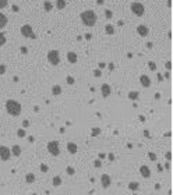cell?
<instances>
[{"instance_id": "obj_28", "label": "cell", "mask_w": 173, "mask_h": 195, "mask_svg": "<svg viewBox=\"0 0 173 195\" xmlns=\"http://www.w3.org/2000/svg\"><path fill=\"white\" fill-rule=\"evenodd\" d=\"M148 67H149L152 71H155V70H156V64H155L154 61H149V63H148Z\"/></svg>"}, {"instance_id": "obj_37", "label": "cell", "mask_w": 173, "mask_h": 195, "mask_svg": "<svg viewBox=\"0 0 173 195\" xmlns=\"http://www.w3.org/2000/svg\"><path fill=\"white\" fill-rule=\"evenodd\" d=\"M28 125H30V121H28V120H24V121H22V127H24V128H27Z\"/></svg>"}, {"instance_id": "obj_29", "label": "cell", "mask_w": 173, "mask_h": 195, "mask_svg": "<svg viewBox=\"0 0 173 195\" xmlns=\"http://www.w3.org/2000/svg\"><path fill=\"white\" fill-rule=\"evenodd\" d=\"M7 4H8V1H7V0H0V8L7 7Z\"/></svg>"}, {"instance_id": "obj_20", "label": "cell", "mask_w": 173, "mask_h": 195, "mask_svg": "<svg viewBox=\"0 0 173 195\" xmlns=\"http://www.w3.org/2000/svg\"><path fill=\"white\" fill-rule=\"evenodd\" d=\"M105 31H106V33H108V35H113V33H114V27H113V25H110V24H108V25L105 27Z\"/></svg>"}, {"instance_id": "obj_6", "label": "cell", "mask_w": 173, "mask_h": 195, "mask_svg": "<svg viewBox=\"0 0 173 195\" xmlns=\"http://www.w3.org/2000/svg\"><path fill=\"white\" fill-rule=\"evenodd\" d=\"M131 11L134 13L135 15H138V17H141L144 14V11H145V7L142 6L141 3H137V1H134L133 4H131Z\"/></svg>"}, {"instance_id": "obj_14", "label": "cell", "mask_w": 173, "mask_h": 195, "mask_svg": "<svg viewBox=\"0 0 173 195\" xmlns=\"http://www.w3.org/2000/svg\"><path fill=\"white\" fill-rule=\"evenodd\" d=\"M67 150H68L70 153H77V145H76L74 142H68V144H67Z\"/></svg>"}, {"instance_id": "obj_31", "label": "cell", "mask_w": 173, "mask_h": 195, "mask_svg": "<svg viewBox=\"0 0 173 195\" xmlns=\"http://www.w3.org/2000/svg\"><path fill=\"white\" fill-rule=\"evenodd\" d=\"M67 84H68V85H73V84H74V78L68 75V77H67Z\"/></svg>"}, {"instance_id": "obj_18", "label": "cell", "mask_w": 173, "mask_h": 195, "mask_svg": "<svg viewBox=\"0 0 173 195\" xmlns=\"http://www.w3.org/2000/svg\"><path fill=\"white\" fill-rule=\"evenodd\" d=\"M11 153H13L14 156H20V155H21V148H20L18 145H14V146L11 148Z\"/></svg>"}, {"instance_id": "obj_1", "label": "cell", "mask_w": 173, "mask_h": 195, "mask_svg": "<svg viewBox=\"0 0 173 195\" xmlns=\"http://www.w3.org/2000/svg\"><path fill=\"white\" fill-rule=\"evenodd\" d=\"M96 20H98V17H96V14H95L92 10H85V11L81 13V21H82L84 25H87V27H94Z\"/></svg>"}, {"instance_id": "obj_7", "label": "cell", "mask_w": 173, "mask_h": 195, "mask_svg": "<svg viewBox=\"0 0 173 195\" xmlns=\"http://www.w3.org/2000/svg\"><path fill=\"white\" fill-rule=\"evenodd\" d=\"M10 156H11V150L8 149L7 146H0V159L1 160H8L10 159Z\"/></svg>"}, {"instance_id": "obj_10", "label": "cell", "mask_w": 173, "mask_h": 195, "mask_svg": "<svg viewBox=\"0 0 173 195\" xmlns=\"http://www.w3.org/2000/svg\"><path fill=\"white\" fill-rule=\"evenodd\" d=\"M101 92H102V96L103 98H108L110 95V92H112V89H110V85H108V84H103L102 87H101Z\"/></svg>"}, {"instance_id": "obj_32", "label": "cell", "mask_w": 173, "mask_h": 195, "mask_svg": "<svg viewBox=\"0 0 173 195\" xmlns=\"http://www.w3.org/2000/svg\"><path fill=\"white\" fill-rule=\"evenodd\" d=\"M66 171H67V174H74V173H76V170H74L73 167H67Z\"/></svg>"}, {"instance_id": "obj_24", "label": "cell", "mask_w": 173, "mask_h": 195, "mask_svg": "<svg viewBox=\"0 0 173 195\" xmlns=\"http://www.w3.org/2000/svg\"><path fill=\"white\" fill-rule=\"evenodd\" d=\"M52 7H53V6H52V3H50V1H45V3H43V8H45L46 11H50V10H52Z\"/></svg>"}, {"instance_id": "obj_44", "label": "cell", "mask_w": 173, "mask_h": 195, "mask_svg": "<svg viewBox=\"0 0 173 195\" xmlns=\"http://www.w3.org/2000/svg\"><path fill=\"white\" fill-rule=\"evenodd\" d=\"M105 66H106L105 63H99V68H105Z\"/></svg>"}, {"instance_id": "obj_36", "label": "cell", "mask_w": 173, "mask_h": 195, "mask_svg": "<svg viewBox=\"0 0 173 195\" xmlns=\"http://www.w3.org/2000/svg\"><path fill=\"white\" fill-rule=\"evenodd\" d=\"M4 73H6V66L0 64V74H4Z\"/></svg>"}, {"instance_id": "obj_9", "label": "cell", "mask_w": 173, "mask_h": 195, "mask_svg": "<svg viewBox=\"0 0 173 195\" xmlns=\"http://www.w3.org/2000/svg\"><path fill=\"white\" fill-rule=\"evenodd\" d=\"M137 33H138L140 36H147V35L149 33V29H148V27H145V25H138V27H137Z\"/></svg>"}, {"instance_id": "obj_17", "label": "cell", "mask_w": 173, "mask_h": 195, "mask_svg": "<svg viewBox=\"0 0 173 195\" xmlns=\"http://www.w3.org/2000/svg\"><path fill=\"white\" fill-rule=\"evenodd\" d=\"M138 188H140V184L137 181H133V183L128 184V190H131V191H137Z\"/></svg>"}, {"instance_id": "obj_34", "label": "cell", "mask_w": 173, "mask_h": 195, "mask_svg": "<svg viewBox=\"0 0 173 195\" xmlns=\"http://www.w3.org/2000/svg\"><path fill=\"white\" fill-rule=\"evenodd\" d=\"M94 166L96 167V169H99V167L102 166V162H101V160H95V162H94Z\"/></svg>"}, {"instance_id": "obj_8", "label": "cell", "mask_w": 173, "mask_h": 195, "mask_svg": "<svg viewBox=\"0 0 173 195\" xmlns=\"http://www.w3.org/2000/svg\"><path fill=\"white\" fill-rule=\"evenodd\" d=\"M101 183H102L103 188H109L110 184H112V180H110V177L108 176V174H103V176L101 177Z\"/></svg>"}, {"instance_id": "obj_45", "label": "cell", "mask_w": 173, "mask_h": 195, "mask_svg": "<svg viewBox=\"0 0 173 195\" xmlns=\"http://www.w3.org/2000/svg\"><path fill=\"white\" fill-rule=\"evenodd\" d=\"M103 1H105V0H96V3H98V4H103Z\"/></svg>"}, {"instance_id": "obj_5", "label": "cell", "mask_w": 173, "mask_h": 195, "mask_svg": "<svg viewBox=\"0 0 173 195\" xmlns=\"http://www.w3.org/2000/svg\"><path fill=\"white\" fill-rule=\"evenodd\" d=\"M21 33H22V36H25V38H31V39H35V38H36V35L34 33L32 27L28 25V24H25V25L21 27Z\"/></svg>"}, {"instance_id": "obj_16", "label": "cell", "mask_w": 173, "mask_h": 195, "mask_svg": "<svg viewBox=\"0 0 173 195\" xmlns=\"http://www.w3.org/2000/svg\"><path fill=\"white\" fill-rule=\"evenodd\" d=\"M52 93H53L55 96L60 95V93H62V87H60V85H53V88H52Z\"/></svg>"}, {"instance_id": "obj_25", "label": "cell", "mask_w": 173, "mask_h": 195, "mask_svg": "<svg viewBox=\"0 0 173 195\" xmlns=\"http://www.w3.org/2000/svg\"><path fill=\"white\" fill-rule=\"evenodd\" d=\"M6 43V35L3 32H0V46H3Z\"/></svg>"}, {"instance_id": "obj_46", "label": "cell", "mask_w": 173, "mask_h": 195, "mask_svg": "<svg viewBox=\"0 0 173 195\" xmlns=\"http://www.w3.org/2000/svg\"><path fill=\"white\" fill-rule=\"evenodd\" d=\"M155 190H160V185H159V184H155Z\"/></svg>"}, {"instance_id": "obj_11", "label": "cell", "mask_w": 173, "mask_h": 195, "mask_svg": "<svg viewBox=\"0 0 173 195\" xmlns=\"http://www.w3.org/2000/svg\"><path fill=\"white\" fill-rule=\"evenodd\" d=\"M140 173H141L142 177H145V178H149V177H151V170H149V167H147V166H141V167H140Z\"/></svg>"}, {"instance_id": "obj_39", "label": "cell", "mask_w": 173, "mask_h": 195, "mask_svg": "<svg viewBox=\"0 0 173 195\" xmlns=\"http://www.w3.org/2000/svg\"><path fill=\"white\" fill-rule=\"evenodd\" d=\"M172 159V153L170 152H166V160H170Z\"/></svg>"}, {"instance_id": "obj_26", "label": "cell", "mask_w": 173, "mask_h": 195, "mask_svg": "<svg viewBox=\"0 0 173 195\" xmlns=\"http://www.w3.org/2000/svg\"><path fill=\"white\" fill-rule=\"evenodd\" d=\"M99 134H101V130H99V128H92V131H91V135H92V137H98Z\"/></svg>"}, {"instance_id": "obj_13", "label": "cell", "mask_w": 173, "mask_h": 195, "mask_svg": "<svg viewBox=\"0 0 173 195\" xmlns=\"http://www.w3.org/2000/svg\"><path fill=\"white\" fill-rule=\"evenodd\" d=\"M67 60L70 61V63H77V54L74 53V52H68L67 53Z\"/></svg>"}, {"instance_id": "obj_21", "label": "cell", "mask_w": 173, "mask_h": 195, "mask_svg": "<svg viewBox=\"0 0 173 195\" xmlns=\"http://www.w3.org/2000/svg\"><path fill=\"white\" fill-rule=\"evenodd\" d=\"M25 181H27L28 184H32V183L35 181V176H34L32 173H28V174L25 176Z\"/></svg>"}, {"instance_id": "obj_4", "label": "cell", "mask_w": 173, "mask_h": 195, "mask_svg": "<svg viewBox=\"0 0 173 195\" xmlns=\"http://www.w3.org/2000/svg\"><path fill=\"white\" fill-rule=\"evenodd\" d=\"M47 150L53 156H59L60 155V145H59V142L57 141H50L47 144Z\"/></svg>"}, {"instance_id": "obj_41", "label": "cell", "mask_w": 173, "mask_h": 195, "mask_svg": "<svg viewBox=\"0 0 173 195\" xmlns=\"http://www.w3.org/2000/svg\"><path fill=\"white\" fill-rule=\"evenodd\" d=\"M94 75H95V77H101V71H99V70H95Z\"/></svg>"}, {"instance_id": "obj_27", "label": "cell", "mask_w": 173, "mask_h": 195, "mask_svg": "<svg viewBox=\"0 0 173 195\" xmlns=\"http://www.w3.org/2000/svg\"><path fill=\"white\" fill-rule=\"evenodd\" d=\"M17 134H18V137H20V138H24V137H25V130H24V128H21V130H18V131H17Z\"/></svg>"}, {"instance_id": "obj_22", "label": "cell", "mask_w": 173, "mask_h": 195, "mask_svg": "<svg viewBox=\"0 0 173 195\" xmlns=\"http://www.w3.org/2000/svg\"><path fill=\"white\" fill-rule=\"evenodd\" d=\"M138 96H140V95H138V92H135V91H133V92H130V93H128V98H130L131 100H137V99H138Z\"/></svg>"}, {"instance_id": "obj_38", "label": "cell", "mask_w": 173, "mask_h": 195, "mask_svg": "<svg viewBox=\"0 0 173 195\" xmlns=\"http://www.w3.org/2000/svg\"><path fill=\"white\" fill-rule=\"evenodd\" d=\"M105 14H106V17H108V18H112V11H110V10H106V13H105Z\"/></svg>"}, {"instance_id": "obj_15", "label": "cell", "mask_w": 173, "mask_h": 195, "mask_svg": "<svg viewBox=\"0 0 173 195\" xmlns=\"http://www.w3.org/2000/svg\"><path fill=\"white\" fill-rule=\"evenodd\" d=\"M6 25H7V17L3 13H0V29H3Z\"/></svg>"}, {"instance_id": "obj_2", "label": "cell", "mask_w": 173, "mask_h": 195, "mask_svg": "<svg viewBox=\"0 0 173 195\" xmlns=\"http://www.w3.org/2000/svg\"><path fill=\"white\" fill-rule=\"evenodd\" d=\"M6 110H7V113H8L10 116H20V113H21V105H20L17 100L10 99V100H7V103H6Z\"/></svg>"}, {"instance_id": "obj_33", "label": "cell", "mask_w": 173, "mask_h": 195, "mask_svg": "<svg viewBox=\"0 0 173 195\" xmlns=\"http://www.w3.org/2000/svg\"><path fill=\"white\" fill-rule=\"evenodd\" d=\"M41 171H42V173H46V171H47V166L42 163V165H41Z\"/></svg>"}, {"instance_id": "obj_23", "label": "cell", "mask_w": 173, "mask_h": 195, "mask_svg": "<svg viewBox=\"0 0 173 195\" xmlns=\"http://www.w3.org/2000/svg\"><path fill=\"white\" fill-rule=\"evenodd\" d=\"M60 184H62V178H60V177H57V176L53 177V185H55V187H59Z\"/></svg>"}, {"instance_id": "obj_30", "label": "cell", "mask_w": 173, "mask_h": 195, "mask_svg": "<svg viewBox=\"0 0 173 195\" xmlns=\"http://www.w3.org/2000/svg\"><path fill=\"white\" fill-rule=\"evenodd\" d=\"M148 156H149V159H151V160H154V162L156 160V155H155L154 152H149V153H148Z\"/></svg>"}, {"instance_id": "obj_35", "label": "cell", "mask_w": 173, "mask_h": 195, "mask_svg": "<svg viewBox=\"0 0 173 195\" xmlns=\"http://www.w3.org/2000/svg\"><path fill=\"white\" fill-rule=\"evenodd\" d=\"M165 68H166V70H172V63H170V61H166Z\"/></svg>"}, {"instance_id": "obj_42", "label": "cell", "mask_w": 173, "mask_h": 195, "mask_svg": "<svg viewBox=\"0 0 173 195\" xmlns=\"http://www.w3.org/2000/svg\"><path fill=\"white\" fill-rule=\"evenodd\" d=\"M108 156H109V160H114V155H113V153H110Z\"/></svg>"}, {"instance_id": "obj_43", "label": "cell", "mask_w": 173, "mask_h": 195, "mask_svg": "<svg viewBox=\"0 0 173 195\" xmlns=\"http://www.w3.org/2000/svg\"><path fill=\"white\" fill-rule=\"evenodd\" d=\"M105 158H106L105 153H99V159H105Z\"/></svg>"}, {"instance_id": "obj_19", "label": "cell", "mask_w": 173, "mask_h": 195, "mask_svg": "<svg viewBox=\"0 0 173 195\" xmlns=\"http://www.w3.org/2000/svg\"><path fill=\"white\" fill-rule=\"evenodd\" d=\"M56 7L59 10H63L66 7V0H56Z\"/></svg>"}, {"instance_id": "obj_40", "label": "cell", "mask_w": 173, "mask_h": 195, "mask_svg": "<svg viewBox=\"0 0 173 195\" xmlns=\"http://www.w3.org/2000/svg\"><path fill=\"white\" fill-rule=\"evenodd\" d=\"M21 53L27 54V53H28V49H27V47H21Z\"/></svg>"}, {"instance_id": "obj_3", "label": "cell", "mask_w": 173, "mask_h": 195, "mask_svg": "<svg viewBox=\"0 0 173 195\" xmlns=\"http://www.w3.org/2000/svg\"><path fill=\"white\" fill-rule=\"evenodd\" d=\"M47 61L52 64V66H57L60 63V56H59V52L57 50H50L47 53Z\"/></svg>"}, {"instance_id": "obj_12", "label": "cell", "mask_w": 173, "mask_h": 195, "mask_svg": "<svg viewBox=\"0 0 173 195\" xmlns=\"http://www.w3.org/2000/svg\"><path fill=\"white\" fill-rule=\"evenodd\" d=\"M140 82H141L142 87H145V88L151 87V79H149L147 75H141V77H140Z\"/></svg>"}]
</instances>
